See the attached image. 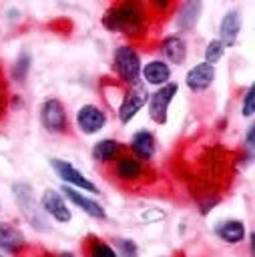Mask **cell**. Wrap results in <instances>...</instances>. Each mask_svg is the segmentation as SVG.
<instances>
[{"label": "cell", "instance_id": "3957f363", "mask_svg": "<svg viewBox=\"0 0 255 257\" xmlns=\"http://www.w3.org/2000/svg\"><path fill=\"white\" fill-rule=\"evenodd\" d=\"M141 68V58L133 46H118L114 50V70L126 84L139 82Z\"/></svg>", "mask_w": 255, "mask_h": 257}, {"label": "cell", "instance_id": "6da1fadb", "mask_svg": "<svg viewBox=\"0 0 255 257\" xmlns=\"http://www.w3.org/2000/svg\"><path fill=\"white\" fill-rule=\"evenodd\" d=\"M102 24L110 32H124L133 36L143 34L147 28V12L139 2H120L106 10Z\"/></svg>", "mask_w": 255, "mask_h": 257}, {"label": "cell", "instance_id": "603a6c76", "mask_svg": "<svg viewBox=\"0 0 255 257\" xmlns=\"http://www.w3.org/2000/svg\"><path fill=\"white\" fill-rule=\"evenodd\" d=\"M223 54H225V46H223V42H221L219 38H217V40H211V42L207 44V48H205V62L213 66Z\"/></svg>", "mask_w": 255, "mask_h": 257}, {"label": "cell", "instance_id": "8992f818", "mask_svg": "<svg viewBox=\"0 0 255 257\" xmlns=\"http://www.w3.org/2000/svg\"><path fill=\"white\" fill-rule=\"evenodd\" d=\"M40 120L42 126L50 133H64L66 131V112H64V104L58 98H48L42 102L40 108Z\"/></svg>", "mask_w": 255, "mask_h": 257}, {"label": "cell", "instance_id": "83f0119b", "mask_svg": "<svg viewBox=\"0 0 255 257\" xmlns=\"http://www.w3.org/2000/svg\"><path fill=\"white\" fill-rule=\"evenodd\" d=\"M60 257H74L72 253H60Z\"/></svg>", "mask_w": 255, "mask_h": 257}, {"label": "cell", "instance_id": "cb8c5ba5", "mask_svg": "<svg viewBox=\"0 0 255 257\" xmlns=\"http://www.w3.org/2000/svg\"><path fill=\"white\" fill-rule=\"evenodd\" d=\"M114 243L118 247V251H116L118 257H137L139 255V249H137L135 241H131V239H116Z\"/></svg>", "mask_w": 255, "mask_h": 257}, {"label": "cell", "instance_id": "9c48e42d", "mask_svg": "<svg viewBox=\"0 0 255 257\" xmlns=\"http://www.w3.org/2000/svg\"><path fill=\"white\" fill-rule=\"evenodd\" d=\"M40 203H42L44 213L50 215L52 219H56L58 223H68V221H70L72 215H70V211H68L64 199H62V195H60L58 191H54V189H46V191L42 193Z\"/></svg>", "mask_w": 255, "mask_h": 257}, {"label": "cell", "instance_id": "ac0fdd59", "mask_svg": "<svg viewBox=\"0 0 255 257\" xmlns=\"http://www.w3.org/2000/svg\"><path fill=\"white\" fill-rule=\"evenodd\" d=\"M163 54L173 62V64H183L185 58H187V44L181 36L177 34H171L163 40Z\"/></svg>", "mask_w": 255, "mask_h": 257}, {"label": "cell", "instance_id": "f1b7e54d", "mask_svg": "<svg viewBox=\"0 0 255 257\" xmlns=\"http://www.w3.org/2000/svg\"><path fill=\"white\" fill-rule=\"evenodd\" d=\"M0 257H2V255H0Z\"/></svg>", "mask_w": 255, "mask_h": 257}, {"label": "cell", "instance_id": "4fadbf2b", "mask_svg": "<svg viewBox=\"0 0 255 257\" xmlns=\"http://www.w3.org/2000/svg\"><path fill=\"white\" fill-rule=\"evenodd\" d=\"M143 173H145V167L137 157L124 155V157H118L114 163V175L120 181H137L143 177Z\"/></svg>", "mask_w": 255, "mask_h": 257}, {"label": "cell", "instance_id": "ffe728a7", "mask_svg": "<svg viewBox=\"0 0 255 257\" xmlns=\"http://www.w3.org/2000/svg\"><path fill=\"white\" fill-rule=\"evenodd\" d=\"M120 151V145L114 139H102L98 143H94L92 147V159L96 163H110Z\"/></svg>", "mask_w": 255, "mask_h": 257}, {"label": "cell", "instance_id": "7a4b0ae2", "mask_svg": "<svg viewBox=\"0 0 255 257\" xmlns=\"http://www.w3.org/2000/svg\"><path fill=\"white\" fill-rule=\"evenodd\" d=\"M12 191H14V199H16V203H18L20 213L24 215V219H26L36 231H48L50 227H48V223H46L42 211L38 209V203H36V199H34L32 187L26 185V183H16V185L12 187Z\"/></svg>", "mask_w": 255, "mask_h": 257}, {"label": "cell", "instance_id": "5bb4252c", "mask_svg": "<svg viewBox=\"0 0 255 257\" xmlns=\"http://www.w3.org/2000/svg\"><path fill=\"white\" fill-rule=\"evenodd\" d=\"M26 245V239L22 231H18L14 225L0 221V251L6 253H16Z\"/></svg>", "mask_w": 255, "mask_h": 257}, {"label": "cell", "instance_id": "7c38bea8", "mask_svg": "<svg viewBox=\"0 0 255 257\" xmlns=\"http://www.w3.org/2000/svg\"><path fill=\"white\" fill-rule=\"evenodd\" d=\"M239 32H241V16L237 10H229L225 12V16L221 18V24H219V40L223 42V46H233L239 38Z\"/></svg>", "mask_w": 255, "mask_h": 257}, {"label": "cell", "instance_id": "e0dca14e", "mask_svg": "<svg viewBox=\"0 0 255 257\" xmlns=\"http://www.w3.org/2000/svg\"><path fill=\"white\" fill-rule=\"evenodd\" d=\"M201 8H203V4L199 2V0H189V2H185L183 6H181V10H179V16H177V26L181 28V30H193L195 26H197V22H199V14H201Z\"/></svg>", "mask_w": 255, "mask_h": 257}, {"label": "cell", "instance_id": "277c9868", "mask_svg": "<svg viewBox=\"0 0 255 257\" xmlns=\"http://www.w3.org/2000/svg\"><path fill=\"white\" fill-rule=\"evenodd\" d=\"M149 100V92H147V86L139 80L135 84H131V88L126 90V94L122 96V102L118 106V118L122 124L131 122V118L147 104Z\"/></svg>", "mask_w": 255, "mask_h": 257}, {"label": "cell", "instance_id": "8fae6325", "mask_svg": "<svg viewBox=\"0 0 255 257\" xmlns=\"http://www.w3.org/2000/svg\"><path fill=\"white\" fill-rule=\"evenodd\" d=\"M62 195H64L68 201H72L76 207H80L86 215H90V217H94V219H104V217H106V213H104V209H102L100 203H96L94 199H90V197L78 193L76 189L64 185V187H62Z\"/></svg>", "mask_w": 255, "mask_h": 257}, {"label": "cell", "instance_id": "ba28073f", "mask_svg": "<svg viewBox=\"0 0 255 257\" xmlns=\"http://www.w3.org/2000/svg\"><path fill=\"white\" fill-rule=\"evenodd\" d=\"M76 124L84 135H94L106 124V114L94 104H84L76 112Z\"/></svg>", "mask_w": 255, "mask_h": 257}, {"label": "cell", "instance_id": "30bf717a", "mask_svg": "<svg viewBox=\"0 0 255 257\" xmlns=\"http://www.w3.org/2000/svg\"><path fill=\"white\" fill-rule=\"evenodd\" d=\"M213 80H215V66L207 64V62L195 64V66L187 72V76H185L187 86H189L191 90H195V92L207 90V88L213 84Z\"/></svg>", "mask_w": 255, "mask_h": 257}, {"label": "cell", "instance_id": "4316f807", "mask_svg": "<svg viewBox=\"0 0 255 257\" xmlns=\"http://www.w3.org/2000/svg\"><path fill=\"white\" fill-rule=\"evenodd\" d=\"M2 106H4V94H2V86H0V114H2Z\"/></svg>", "mask_w": 255, "mask_h": 257}, {"label": "cell", "instance_id": "5b68a950", "mask_svg": "<svg viewBox=\"0 0 255 257\" xmlns=\"http://www.w3.org/2000/svg\"><path fill=\"white\" fill-rule=\"evenodd\" d=\"M175 94H177V84L175 82H167V84L159 86V90L155 94L149 96V116L157 124H165L167 122V110H169V104L173 102Z\"/></svg>", "mask_w": 255, "mask_h": 257}, {"label": "cell", "instance_id": "d6986e66", "mask_svg": "<svg viewBox=\"0 0 255 257\" xmlns=\"http://www.w3.org/2000/svg\"><path fill=\"white\" fill-rule=\"evenodd\" d=\"M215 233L225 243H239V241L245 239V225L237 219H229V221L219 223L215 227Z\"/></svg>", "mask_w": 255, "mask_h": 257}, {"label": "cell", "instance_id": "44dd1931", "mask_svg": "<svg viewBox=\"0 0 255 257\" xmlns=\"http://www.w3.org/2000/svg\"><path fill=\"white\" fill-rule=\"evenodd\" d=\"M30 64H32L30 54H28V52H20L18 58H16V62H14V66H12V76H14V80L24 82L26 76H28V72H30Z\"/></svg>", "mask_w": 255, "mask_h": 257}, {"label": "cell", "instance_id": "2e32d148", "mask_svg": "<svg viewBox=\"0 0 255 257\" xmlns=\"http://www.w3.org/2000/svg\"><path fill=\"white\" fill-rule=\"evenodd\" d=\"M155 137L149 131H139L131 139V151L139 161H149L155 155Z\"/></svg>", "mask_w": 255, "mask_h": 257}, {"label": "cell", "instance_id": "9a60e30c", "mask_svg": "<svg viewBox=\"0 0 255 257\" xmlns=\"http://www.w3.org/2000/svg\"><path fill=\"white\" fill-rule=\"evenodd\" d=\"M143 78L147 80V84H155V86H163L169 82L171 78V68L165 60H151L141 68Z\"/></svg>", "mask_w": 255, "mask_h": 257}, {"label": "cell", "instance_id": "52a82bcc", "mask_svg": "<svg viewBox=\"0 0 255 257\" xmlns=\"http://www.w3.org/2000/svg\"><path fill=\"white\" fill-rule=\"evenodd\" d=\"M50 167L54 169L56 177H60L64 181V185H74L82 191H88V193H96V185L90 183L78 169H74L70 163L62 161V159H50Z\"/></svg>", "mask_w": 255, "mask_h": 257}, {"label": "cell", "instance_id": "7402d4cb", "mask_svg": "<svg viewBox=\"0 0 255 257\" xmlns=\"http://www.w3.org/2000/svg\"><path fill=\"white\" fill-rule=\"evenodd\" d=\"M88 257H118V255H116V251H114L110 245H106L104 241H100V239H90V243H88Z\"/></svg>", "mask_w": 255, "mask_h": 257}, {"label": "cell", "instance_id": "484cf974", "mask_svg": "<svg viewBox=\"0 0 255 257\" xmlns=\"http://www.w3.org/2000/svg\"><path fill=\"white\" fill-rule=\"evenodd\" d=\"M245 149L251 153L253 151V126L247 128V135H245Z\"/></svg>", "mask_w": 255, "mask_h": 257}, {"label": "cell", "instance_id": "d4e9b609", "mask_svg": "<svg viewBox=\"0 0 255 257\" xmlns=\"http://www.w3.org/2000/svg\"><path fill=\"white\" fill-rule=\"evenodd\" d=\"M253 94H255V88H253V84L245 90V96H243V116H251L253 114Z\"/></svg>", "mask_w": 255, "mask_h": 257}]
</instances>
